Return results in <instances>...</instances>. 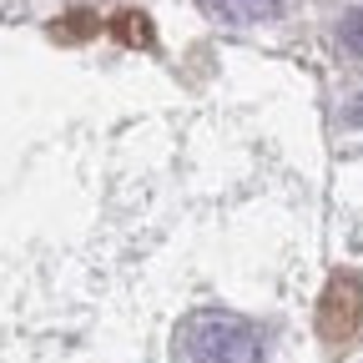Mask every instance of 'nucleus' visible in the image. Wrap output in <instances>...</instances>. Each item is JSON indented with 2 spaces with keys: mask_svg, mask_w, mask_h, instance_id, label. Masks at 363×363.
<instances>
[{
  "mask_svg": "<svg viewBox=\"0 0 363 363\" xmlns=\"http://www.w3.org/2000/svg\"><path fill=\"white\" fill-rule=\"evenodd\" d=\"M172 363H267L262 333L238 313L202 308L187 313L172 333Z\"/></svg>",
  "mask_w": 363,
  "mask_h": 363,
  "instance_id": "nucleus-1",
  "label": "nucleus"
},
{
  "mask_svg": "<svg viewBox=\"0 0 363 363\" xmlns=\"http://www.w3.org/2000/svg\"><path fill=\"white\" fill-rule=\"evenodd\" d=\"M202 6L217 16V21H233V26H247V21H272L293 11V0H202Z\"/></svg>",
  "mask_w": 363,
  "mask_h": 363,
  "instance_id": "nucleus-3",
  "label": "nucleus"
},
{
  "mask_svg": "<svg viewBox=\"0 0 363 363\" xmlns=\"http://www.w3.org/2000/svg\"><path fill=\"white\" fill-rule=\"evenodd\" d=\"M338 40H343V51L363 56V6H358V11H348V16L338 21Z\"/></svg>",
  "mask_w": 363,
  "mask_h": 363,
  "instance_id": "nucleus-4",
  "label": "nucleus"
},
{
  "mask_svg": "<svg viewBox=\"0 0 363 363\" xmlns=\"http://www.w3.org/2000/svg\"><path fill=\"white\" fill-rule=\"evenodd\" d=\"M358 318H363V283L353 272H338L328 283V293H323V308H318V328H323V338L338 343L358 328Z\"/></svg>",
  "mask_w": 363,
  "mask_h": 363,
  "instance_id": "nucleus-2",
  "label": "nucleus"
}]
</instances>
